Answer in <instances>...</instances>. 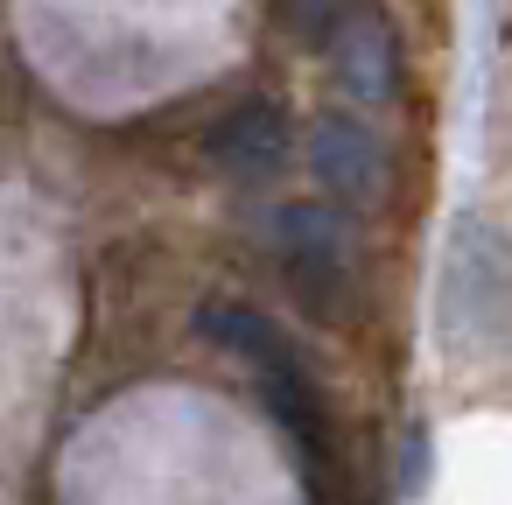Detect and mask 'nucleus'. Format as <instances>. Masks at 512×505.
<instances>
[{
    "mask_svg": "<svg viewBox=\"0 0 512 505\" xmlns=\"http://www.w3.org/2000/svg\"><path fill=\"white\" fill-rule=\"evenodd\" d=\"M435 323L442 351L463 365L512 351V239L484 218H456L442 239V281H435Z\"/></svg>",
    "mask_w": 512,
    "mask_h": 505,
    "instance_id": "obj_1",
    "label": "nucleus"
},
{
    "mask_svg": "<svg viewBox=\"0 0 512 505\" xmlns=\"http://www.w3.org/2000/svg\"><path fill=\"white\" fill-rule=\"evenodd\" d=\"M330 57H337V78H344L351 99H365V106L393 99V85H400V43H393V22L386 15L351 8L337 22V36H330Z\"/></svg>",
    "mask_w": 512,
    "mask_h": 505,
    "instance_id": "obj_2",
    "label": "nucleus"
},
{
    "mask_svg": "<svg viewBox=\"0 0 512 505\" xmlns=\"http://www.w3.org/2000/svg\"><path fill=\"white\" fill-rule=\"evenodd\" d=\"M288 113L274 106V99H246L218 134H211V162L232 176V183H267V176H281V162H288Z\"/></svg>",
    "mask_w": 512,
    "mask_h": 505,
    "instance_id": "obj_3",
    "label": "nucleus"
},
{
    "mask_svg": "<svg viewBox=\"0 0 512 505\" xmlns=\"http://www.w3.org/2000/svg\"><path fill=\"white\" fill-rule=\"evenodd\" d=\"M309 169H316V183H323L330 197H344V204H372V197H379V176H386L379 141H372L358 120H344V113L316 120V134H309Z\"/></svg>",
    "mask_w": 512,
    "mask_h": 505,
    "instance_id": "obj_4",
    "label": "nucleus"
},
{
    "mask_svg": "<svg viewBox=\"0 0 512 505\" xmlns=\"http://www.w3.org/2000/svg\"><path fill=\"white\" fill-rule=\"evenodd\" d=\"M274 246H281V260H288V274H295L302 288H309V281L337 288V281L351 274V239H344V218H337V211L288 204V211L274 218Z\"/></svg>",
    "mask_w": 512,
    "mask_h": 505,
    "instance_id": "obj_5",
    "label": "nucleus"
}]
</instances>
